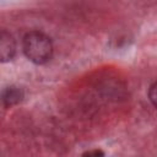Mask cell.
Instances as JSON below:
<instances>
[{
  "mask_svg": "<svg viewBox=\"0 0 157 157\" xmlns=\"http://www.w3.org/2000/svg\"><path fill=\"white\" fill-rule=\"evenodd\" d=\"M23 97H25V93L22 88L17 86H12V85L5 87L1 92V102L5 108H10V107L18 104L23 99Z\"/></svg>",
  "mask_w": 157,
  "mask_h": 157,
  "instance_id": "obj_3",
  "label": "cell"
},
{
  "mask_svg": "<svg viewBox=\"0 0 157 157\" xmlns=\"http://www.w3.org/2000/svg\"><path fill=\"white\" fill-rule=\"evenodd\" d=\"M82 156H96V157H98V156H104V152L102 151V150H90V151H86V152H83L82 153Z\"/></svg>",
  "mask_w": 157,
  "mask_h": 157,
  "instance_id": "obj_5",
  "label": "cell"
},
{
  "mask_svg": "<svg viewBox=\"0 0 157 157\" xmlns=\"http://www.w3.org/2000/svg\"><path fill=\"white\" fill-rule=\"evenodd\" d=\"M22 50L29 61L43 65L53 56V43L43 32L31 31L22 38Z\"/></svg>",
  "mask_w": 157,
  "mask_h": 157,
  "instance_id": "obj_1",
  "label": "cell"
},
{
  "mask_svg": "<svg viewBox=\"0 0 157 157\" xmlns=\"http://www.w3.org/2000/svg\"><path fill=\"white\" fill-rule=\"evenodd\" d=\"M15 55H16V42L9 32L2 29L0 34V59L2 63H6L12 60Z\"/></svg>",
  "mask_w": 157,
  "mask_h": 157,
  "instance_id": "obj_2",
  "label": "cell"
},
{
  "mask_svg": "<svg viewBox=\"0 0 157 157\" xmlns=\"http://www.w3.org/2000/svg\"><path fill=\"white\" fill-rule=\"evenodd\" d=\"M148 98L151 103L157 108V82L152 83L148 88Z\"/></svg>",
  "mask_w": 157,
  "mask_h": 157,
  "instance_id": "obj_4",
  "label": "cell"
}]
</instances>
